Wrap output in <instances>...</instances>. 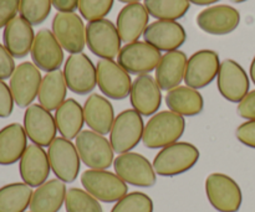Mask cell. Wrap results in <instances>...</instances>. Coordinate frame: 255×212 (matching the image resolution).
<instances>
[{"instance_id":"obj_1","label":"cell","mask_w":255,"mask_h":212,"mask_svg":"<svg viewBox=\"0 0 255 212\" xmlns=\"http://www.w3.org/2000/svg\"><path fill=\"white\" fill-rule=\"evenodd\" d=\"M186 121L182 116L172 111H162L154 114L143 131L144 146L148 149H162L177 143L183 136Z\"/></svg>"},{"instance_id":"obj_2","label":"cell","mask_w":255,"mask_h":212,"mask_svg":"<svg viewBox=\"0 0 255 212\" xmlns=\"http://www.w3.org/2000/svg\"><path fill=\"white\" fill-rule=\"evenodd\" d=\"M199 160V150L187 141L164 146L153 160V169L161 176H177L191 170Z\"/></svg>"},{"instance_id":"obj_3","label":"cell","mask_w":255,"mask_h":212,"mask_svg":"<svg viewBox=\"0 0 255 212\" xmlns=\"http://www.w3.org/2000/svg\"><path fill=\"white\" fill-rule=\"evenodd\" d=\"M144 124L142 116L134 109H126L115 118L110 143L114 151L125 154L136 148L143 138Z\"/></svg>"},{"instance_id":"obj_4","label":"cell","mask_w":255,"mask_h":212,"mask_svg":"<svg viewBox=\"0 0 255 212\" xmlns=\"http://www.w3.org/2000/svg\"><path fill=\"white\" fill-rule=\"evenodd\" d=\"M80 159L89 169L106 170L114 164V149L109 139L92 131H82L76 137Z\"/></svg>"},{"instance_id":"obj_5","label":"cell","mask_w":255,"mask_h":212,"mask_svg":"<svg viewBox=\"0 0 255 212\" xmlns=\"http://www.w3.org/2000/svg\"><path fill=\"white\" fill-rule=\"evenodd\" d=\"M121 37L111 20L90 21L86 26V45L90 51L102 60H114L121 51Z\"/></svg>"},{"instance_id":"obj_6","label":"cell","mask_w":255,"mask_h":212,"mask_svg":"<svg viewBox=\"0 0 255 212\" xmlns=\"http://www.w3.org/2000/svg\"><path fill=\"white\" fill-rule=\"evenodd\" d=\"M81 184L90 195L106 204L117 203L128 191L126 183L117 174L106 170H86L81 175Z\"/></svg>"},{"instance_id":"obj_7","label":"cell","mask_w":255,"mask_h":212,"mask_svg":"<svg viewBox=\"0 0 255 212\" xmlns=\"http://www.w3.org/2000/svg\"><path fill=\"white\" fill-rule=\"evenodd\" d=\"M206 194L211 205L219 212H238L243 201L237 181L226 174H211L206 180Z\"/></svg>"},{"instance_id":"obj_8","label":"cell","mask_w":255,"mask_h":212,"mask_svg":"<svg viewBox=\"0 0 255 212\" xmlns=\"http://www.w3.org/2000/svg\"><path fill=\"white\" fill-rule=\"evenodd\" d=\"M162 55L159 50L146 41L126 44L117 56L120 66L131 74H149L157 69Z\"/></svg>"},{"instance_id":"obj_9","label":"cell","mask_w":255,"mask_h":212,"mask_svg":"<svg viewBox=\"0 0 255 212\" xmlns=\"http://www.w3.org/2000/svg\"><path fill=\"white\" fill-rule=\"evenodd\" d=\"M47 156L51 170L59 180L69 184L76 180L80 173L81 159L76 145L71 141L62 137L55 138L49 145Z\"/></svg>"},{"instance_id":"obj_10","label":"cell","mask_w":255,"mask_h":212,"mask_svg":"<svg viewBox=\"0 0 255 212\" xmlns=\"http://www.w3.org/2000/svg\"><path fill=\"white\" fill-rule=\"evenodd\" d=\"M115 173L126 184L138 188H152L156 184V171L148 159L138 153L120 154L114 161Z\"/></svg>"},{"instance_id":"obj_11","label":"cell","mask_w":255,"mask_h":212,"mask_svg":"<svg viewBox=\"0 0 255 212\" xmlns=\"http://www.w3.org/2000/svg\"><path fill=\"white\" fill-rule=\"evenodd\" d=\"M64 77L67 88L74 93L85 96L95 89L97 84L96 66L86 54H72L64 66Z\"/></svg>"},{"instance_id":"obj_12","label":"cell","mask_w":255,"mask_h":212,"mask_svg":"<svg viewBox=\"0 0 255 212\" xmlns=\"http://www.w3.org/2000/svg\"><path fill=\"white\" fill-rule=\"evenodd\" d=\"M97 84L107 98L122 101L131 93L132 79L119 62L114 60H100L96 65Z\"/></svg>"},{"instance_id":"obj_13","label":"cell","mask_w":255,"mask_h":212,"mask_svg":"<svg viewBox=\"0 0 255 212\" xmlns=\"http://www.w3.org/2000/svg\"><path fill=\"white\" fill-rule=\"evenodd\" d=\"M52 34L69 54H80L86 45V27L75 12H57L52 19Z\"/></svg>"},{"instance_id":"obj_14","label":"cell","mask_w":255,"mask_h":212,"mask_svg":"<svg viewBox=\"0 0 255 212\" xmlns=\"http://www.w3.org/2000/svg\"><path fill=\"white\" fill-rule=\"evenodd\" d=\"M221 60L213 50H199L187 61L184 82L188 87L202 89L211 84L218 76Z\"/></svg>"},{"instance_id":"obj_15","label":"cell","mask_w":255,"mask_h":212,"mask_svg":"<svg viewBox=\"0 0 255 212\" xmlns=\"http://www.w3.org/2000/svg\"><path fill=\"white\" fill-rule=\"evenodd\" d=\"M217 87L223 98L233 103H239L249 93L251 81L246 70L238 62L227 59L221 62Z\"/></svg>"},{"instance_id":"obj_16","label":"cell","mask_w":255,"mask_h":212,"mask_svg":"<svg viewBox=\"0 0 255 212\" xmlns=\"http://www.w3.org/2000/svg\"><path fill=\"white\" fill-rule=\"evenodd\" d=\"M42 77L40 70L31 62H22L10 77V91L14 102L20 108L31 106L39 93Z\"/></svg>"},{"instance_id":"obj_17","label":"cell","mask_w":255,"mask_h":212,"mask_svg":"<svg viewBox=\"0 0 255 212\" xmlns=\"http://www.w3.org/2000/svg\"><path fill=\"white\" fill-rule=\"evenodd\" d=\"M24 129L30 141L39 146H49L56 138V122L51 112L41 104H31L24 114Z\"/></svg>"},{"instance_id":"obj_18","label":"cell","mask_w":255,"mask_h":212,"mask_svg":"<svg viewBox=\"0 0 255 212\" xmlns=\"http://www.w3.org/2000/svg\"><path fill=\"white\" fill-rule=\"evenodd\" d=\"M30 54L35 66L46 73L60 70L64 64V49L49 29L40 30L35 35Z\"/></svg>"},{"instance_id":"obj_19","label":"cell","mask_w":255,"mask_h":212,"mask_svg":"<svg viewBox=\"0 0 255 212\" xmlns=\"http://www.w3.org/2000/svg\"><path fill=\"white\" fill-rule=\"evenodd\" d=\"M241 22V14L231 5H214L202 10L197 16L199 29L211 35H228Z\"/></svg>"},{"instance_id":"obj_20","label":"cell","mask_w":255,"mask_h":212,"mask_svg":"<svg viewBox=\"0 0 255 212\" xmlns=\"http://www.w3.org/2000/svg\"><path fill=\"white\" fill-rule=\"evenodd\" d=\"M143 39L159 51H176L186 42L187 34L184 27L177 21L157 20L147 26Z\"/></svg>"},{"instance_id":"obj_21","label":"cell","mask_w":255,"mask_h":212,"mask_svg":"<svg viewBox=\"0 0 255 212\" xmlns=\"http://www.w3.org/2000/svg\"><path fill=\"white\" fill-rule=\"evenodd\" d=\"M162 89L159 88L156 78L149 74H141L132 82L131 104L141 116H152L159 109L162 104Z\"/></svg>"},{"instance_id":"obj_22","label":"cell","mask_w":255,"mask_h":212,"mask_svg":"<svg viewBox=\"0 0 255 212\" xmlns=\"http://www.w3.org/2000/svg\"><path fill=\"white\" fill-rule=\"evenodd\" d=\"M50 170L51 166L49 163V156L42 146L36 144L27 146L19 164V171L22 181L30 188H39L46 183Z\"/></svg>"},{"instance_id":"obj_23","label":"cell","mask_w":255,"mask_h":212,"mask_svg":"<svg viewBox=\"0 0 255 212\" xmlns=\"http://www.w3.org/2000/svg\"><path fill=\"white\" fill-rule=\"evenodd\" d=\"M149 14L143 4H126L117 15L116 27L121 41L125 44L138 41L148 26Z\"/></svg>"},{"instance_id":"obj_24","label":"cell","mask_w":255,"mask_h":212,"mask_svg":"<svg viewBox=\"0 0 255 212\" xmlns=\"http://www.w3.org/2000/svg\"><path fill=\"white\" fill-rule=\"evenodd\" d=\"M34 40L35 34L32 25H30L21 16L12 19L4 27V34H2L4 46L14 59L26 57L29 52H31Z\"/></svg>"},{"instance_id":"obj_25","label":"cell","mask_w":255,"mask_h":212,"mask_svg":"<svg viewBox=\"0 0 255 212\" xmlns=\"http://www.w3.org/2000/svg\"><path fill=\"white\" fill-rule=\"evenodd\" d=\"M85 123L92 132L106 136L111 133L115 122V111L111 102L104 96L94 93L84 104Z\"/></svg>"},{"instance_id":"obj_26","label":"cell","mask_w":255,"mask_h":212,"mask_svg":"<svg viewBox=\"0 0 255 212\" xmlns=\"http://www.w3.org/2000/svg\"><path fill=\"white\" fill-rule=\"evenodd\" d=\"M187 55L183 51H169L162 56L156 69V82L162 91L169 92L184 81Z\"/></svg>"},{"instance_id":"obj_27","label":"cell","mask_w":255,"mask_h":212,"mask_svg":"<svg viewBox=\"0 0 255 212\" xmlns=\"http://www.w3.org/2000/svg\"><path fill=\"white\" fill-rule=\"evenodd\" d=\"M26 148V132L19 123H11L0 131V165H12L19 161Z\"/></svg>"},{"instance_id":"obj_28","label":"cell","mask_w":255,"mask_h":212,"mask_svg":"<svg viewBox=\"0 0 255 212\" xmlns=\"http://www.w3.org/2000/svg\"><path fill=\"white\" fill-rule=\"evenodd\" d=\"M66 185L59 179L46 181L32 193L31 212H59L66 199Z\"/></svg>"},{"instance_id":"obj_29","label":"cell","mask_w":255,"mask_h":212,"mask_svg":"<svg viewBox=\"0 0 255 212\" xmlns=\"http://www.w3.org/2000/svg\"><path fill=\"white\" fill-rule=\"evenodd\" d=\"M55 122L59 133L65 139H76L85 124L84 107L74 98H69L55 111Z\"/></svg>"},{"instance_id":"obj_30","label":"cell","mask_w":255,"mask_h":212,"mask_svg":"<svg viewBox=\"0 0 255 212\" xmlns=\"http://www.w3.org/2000/svg\"><path fill=\"white\" fill-rule=\"evenodd\" d=\"M166 104L169 111L182 117L198 116L204 108L202 94L188 86H179L171 89L166 96Z\"/></svg>"},{"instance_id":"obj_31","label":"cell","mask_w":255,"mask_h":212,"mask_svg":"<svg viewBox=\"0 0 255 212\" xmlns=\"http://www.w3.org/2000/svg\"><path fill=\"white\" fill-rule=\"evenodd\" d=\"M66 93L67 86L64 72L56 70L42 77L37 98H39V103L45 109L51 112L56 111L66 101Z\"/></svg>"},{"instance_id":"obj_32","label":"cell","mask_w":255,"mask_h":212,"mask_svg":"<svg viewBox=\"0 0 255 212\" xmlns=\"http://www.w3.org/2000/svg\"><path fill=\"white\" fill-rule=\"evenodd\" d=\"M31 198V188L25 183L7 184L0 188V212H25Z\"/></svg>"},{"instance_id":"obj_33","label":"cell","mask_w":255,"mask_h":212,"mask_svg":"<svg viewBox=\"0 0 255 212\" xmlns=\"http://www.w3.org/2000/svg\"><path fill=\"white\" fill-rule=\"evenodd\" d=\"M143 5L154 19L168 21L182 19L191 7L189 0H144Z\"/></svg>"},{"instance_id":"obj_34","label":"cell","mask_w":255,"mask_h":212,"mask_svg":"<svg viewBox=\"0 0 255 212\" xmlns=\"http://www.w3.org/2000/svg\"><path fill=\"white\" fill-rule=\"evenodd\" d=\"M66 212H104L99 200L90 195L86 190L69 189L65 199Z\"/></svg>"},{"instance_id":"obj_35","label":"cell","mask_w":255,"mask_h":212,"mask_svg":"<svg viewBox=\"0 0 255 212\" xmlns=\"http://www.w3.org/2000/svg\"><path fill=\"white\" fill-rule=\"evenodd\" d=\"M51 0H20V16L30 25L42 24L51 12Z\"/></svg>"},{"instance_id":"obj_36","label":"cell","mask_w":255,"mask_h":212,"mask_svg":"<svg viewBox=\"0 0 255 212\" xmlns=\"http://www.w3.org/2000/svg\"><path fill=\"white\" fill-rule=\"evenodd\" d=\"M111 212H153V201L146 194L134 191L117 201Z\"/></svg>"},{"instance_id":"obj_37","label":"cell","mask_w":255,"mask_h":212,"mask_svg":"<svg viewBox=\"0 0 255 212\" xmlns=\"http://www.w3.org/2000/svg\"><path fill=\"white\" fill-rule=\"evenodd\" d=\"M115 0H79V11L87 21L105 19L114 7Z\"/></svg>"},{"instance_id":"obj_38","label":"cell","mask_w":255,"mask_h":212,"mask_svg":"<svg viewBox=\"0 0 255 212\" xmlns=\"http://www.w3.org/2000/svg\"><path fill=\"white\" fill-rule=\"evenodd\" d=\"M19 9L20 0H0V29L16 17Z\"/></svg>"},{"instance_id":"obj_39","label":"cell","mask_w":255,"mask_h":212,"mask_svg":"<svg viewBox=\"0 0 255 212\" xmlns=\"http://www.w3.org/2000/svg\"><path fill=\"white\" fill-rule=\"evenodd\" d=\"M14 109V98H12L10 87L0 79V118H7L11 116Z\"/></svg>"},{"instance_id":"obj_40","label":"cell","mask_w":255,"mask_h":212,"mask_svg":"<svg viewBox=\"0 0 255 212\" xmlns=\"http://www.w3.org/2000/svg\"><path fill=\"white\" fill-rule=\"evenodd\" d=\"M237 139L244 145L255 149V119L241 124L236 132Z\"/></svg>"},{"instance_id":"obj_41","label":"cell","mask_w":255,"mask_h":212,"mask_svg":"<svg viewBox=\"0 0 255 212\" xmlns=\"http://www.w3.org/2000/svg\"><path fill=\"white\" fill-rule=\"evenodd\" d=\"M14 57L9 54L4 45L0 44V79H7L15 71Z\"/></svg>"},{"instance_id":"obj_42","label":"cell","mask_w":255,"mask_h":212,"mask_svg":"<svg viewBox=\"0 0 255 212\" xmlns=\"http://www.w3.org/2000/svg\"><path fill=\"white\" fill-rule=\"evenodd\" d=\"M239 116L243 119L254 121L255 119V89L251 91L242 102H239L238 109H237Z\"/></svg>"},{"instance_id":"obj_43","label":"cell","mask_w":255,"mask_h":212,"mask_svg":"<svg viewBox=\"0 0 255 212\" xmlns=\"http://www.w3.org/2000/svg\"><path fill=\"white\" fill-rule=\"evenodd\" d=\"M57 12H75L79 7V0H51Z\"/></svg>"},{"instance_id":"obj_44","label":"cell","mask_w":255,"mask_h":212,"mask_svg":"<svg viewBox=\"0 0 255 212\" xmlns=\"http://www.w3.org/2000/svg\"><path fill=\"white\" fill-rule=\"evenodd\" d=\"M221 1V0H189V2L194 5H201V6H206V5L216 4V2Z\"/></svg>"},{"instance_id":"obj_45","label":"cell","mask_w":255,"mask_h":212,"mask_svg":"<svg viewBox=\"0 0 255 212\" xmlns=\"http://www.w3.org/2000/svg\"><path fill=\"white\" fill-rule=\"evenodd\" d=\"M251 78L252 81H253V83L255 84V56L253 59V61H252V65H251Z\"/></svg>"},{"instance_id":"obj_46","label":"cell","mask_w":255,"mask_h":212,"mask_svg":"<svg viewBox=\"0 0 255 212\" xmlns=\"http://www.w3.org/2000/svg\"><path fill=\"white\" fill-rule=\"evenodd\" d=\"M119 1L125 2V4H133V2H139V0H119Z\"/></svg>"},{"instance_id":"obj_47","label":"cell","mask_w":255,"mask_h":212,"mask_svg":"<svg viewBox=\"0 0 255 212\" xmlns=\"http://www.w3.org/2000/svg\"><path fill=\"white\" fill-rule=\"evenodd\" d=\"M232 2H236V4H241V2H244V1H248V0H231Z\"/></svg>"}]
</instances>
